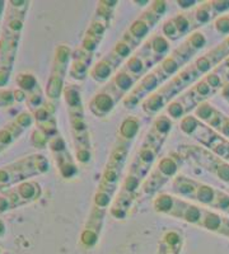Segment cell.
I'll list each match as a JSON object with an SVG mask.
<instances>
[{"mask_svg":"<svg viewBox=\"0 0 229 254\" xmlns=\"http://www.w3.org/2000/svg\"><path fill=\"white\" fill-rule=\"evenodd\" d=\"M88 74V60L85 59H73L70 66V76L76 80H83Z\"/></svg>","mask_w":229,"mask_h":254,"instance_id":"20","label":"cell"},{"mask_svg":"<svg viewBox=\"0 0 229 254\" xmlns=\"http://www.w3.org/2000/svg\"><path fill=\"white\" fill-rule=\"evenodd\" d=\"M9 74H10V70L1 69L0 67V87H4L9 80Z\"/></svg>","mask_w":229,"mask_h":254,"instance_id":"47","label":"cell"},{"mask_svg":"<svg viewBox=\"0 0 229 254\" xmlns=\"http://www.w3.org/2000/svg\"><path fill=\"white\" fill-rule=\"evenodd\" d=\"M194 66L195 69L197 70V72H199L200 75H203V74H206V72H209L210 70H212L213 65L206 56H201V58H199L195 61Z\"/></svg>","mask_w":229,"mask_h":254,"instance_id":"34","label":"cell"},{"mask_svg":"<svg viewBox=\"0 0 229 254\" xmlns=\"http://www.w3.org/2000/svg\"><path fill=\"white\" fill-rule=\"evenodd\" d=\"M113 69H115V67L112 66V64H111L110 61L106 60V59H102L101 61H98V63L90 69L89 72L92 79H94V80L98 81V83H105V81L112 75Z\"/></svg>","mask_w":229,"mask_h":254,"instance_id":"12","label":"cell"},{"mask_svg":"<svg viewBox=\"0 0 229 254\" xmlns=\"http://www.w3.org/2000/svg\"><path fill=\"white\" fill-rule=\"evenodd\" d=\"M200 183L185 176H177L173 179V190L177 194L186 197V198H194L196 197V190Z\"/></svg>","mask_w":229,"mask_h":254,"instance_id":"8","label":"cell"},{"mask_svg":"<svg viewBox=\"0 0 229 254\" xmlns=\"http://www.w3.org/2000/svg\"><path fill=\"white\" fill-rule=\"evenodd\" d=\"M4 231H5V226H4L3 221L0 220V235H3V234H4Z\"/></svg>","mask_w":229,"mask_h":254,"instance_id":"52","label":"cell"},{"mask_svg":"<svg viewBox=\"0 0 229 254\" xmlns=\"http://www.w3.org/2000/svg\"><path fill=\"white\" fill-rule=\"evenodd\" d=\"M178 69H180V64L177 63L176 59H174L173 56H169V58L164 59V60L162 61V64H160L157 69L154 70V72L157 74L158 79H159V81L162 83L163 80H165V79L169 78L171 75L176 74Z\"/></svg>","mask_w":229,"mask_h":254,"instance_id":"13","label":"cell"},{"mask_svg":"<svg viewBox=\"0 0 229 254\" xmlns=\"http://www.w3.org/2000/svg\"><path fill=\"white\" fill-rule=\"evenodd\" d=\"M177 3L180 4V6L182 9H189V8H192V6H195V4H196V1H194V0H180V1H177Z\"/></svg>","mask_w":229,"mask_h":254,"instance_id":"48","label":"cell"},{"mask_svg":"<svg viewBox=\"0 0 229 254\" xmlns=\"http://www.w3.org/2000/svg\"><path fill=\"white\" fill-rule=\"evenodd\" d=\"M160 84L159 79H158L157 74L155 72H151V74H148V75H145L144 78L140 80L139 85L142 87V89L144 90L145 94H149V93H152L153 90H155L158 88V85Z\"/></svg>","mask_w":229,"mask_h":254,"instance_id":"28","label":"cell"},{"mask_svg":"<svg viewBox=\"0 0 229 254\" xmlns=\"http://www.w3.org/2000/svg\"><path fill=\"white\" fill-rule=\"evenodd\" d=\"M204 80L209 84L214 90L218 89V88H223V78L221 75H218L217 72H210V74H208Z\"/></svg>","mask_w":229,"mask_h":254,"instance_id":"38","label":"cell"},{"mask_svg":"<svg viewBox=\"0 0 229 254\" xmlns=\"http://www.w3.org/2000/svg\"><path fill=\"white\" fill-rule=\"evenodd\" d=\"M15 124L22 127V128H26V127L31 126V124H32V116L29 115V113H22V115L17 117Z\"/></svg>","mask_w":229,"mask_h":254,"instance_id":"41","label":"cell"},{"mask_svg":"<svg viewBox=\"0 0 229 254\" xmlns=\"http://www.w3.org/2000/svg\"><path fill=\"white\" fill-rule=\"evenodd\" d=\"M167 5H165V1H153L151 6V12L154 13L157 17L160 18V15L164 14Z\"/></svg>","mask_w":229,"mask_h":254,"instance_id":"42","label":"cell"},{"mask_svg":"<svg viewBox=\"0 0 229 254\" xmlns=\"http://www.w3.org/2000/svg\"><path fill=\"white\" fill-rule=\"evenodd\" d=\"M50 147L55 154H63L67 151V144L61 136H55L50 140Z\"/></svg>","mask_w":229,"mask_h":254,"instance_id":"35","label":"cell"},{"mask_svg":"<svg viewBox=\"0 0 229 254\" xmlns=\"http://www.w3.org/2000/svg\"><path fill=\"white\" fill-rule=\"evenodd\" d=\"M167 112H168V115L171 116L172 119L177 120L183 117V115L186 113V108L181 101H174V102H171V103H168Z\"/></svg>","mask_w":229,"mask_h":254,"instance_id":"33","label":"cell"},{"mask_svg":"<svg viewBox=\"0 0 229 254\" xmlns=\"http://www.w3.org/2000/svg\"><path fill=\"white\" fill-rule=\"evenodd\" d=\"M172 20H173L174 26H176L180 36L189 33V31L192 27V22L190 17H187V14H177L176 17L172 18Z\"/></svg>","mask_w":229,"mask_h":254,"instance_id":"30","label":"cell"},{"mask_svg":"<svg viewBox=\"0 0 229 254\" xmlns=\"http://www.w3.org/2000/svg\"><path fill=\"white\" fill-rule=\"evenodd\" d=\"M215 29L219 33L228 35L229 33V15H222L215 20Z\"/></svg>","mask_w":229,"mask_h":254,"instance_id":"37","label":"cell"},{"mask_svg":"<svg viewBox=\"0 0 229 254\" xmlns=\"http://www.w3.org/2000/svg\"><path fill=\"white\" fill-rule=\"evenodd\" d=\"M134 47L131 46L130 44H128L125 40H120L119 42H117L116 45H115V47H113V50L111 51V54L108 56H106V60L110 61L111 64H112V66L116 69L117 66H119L120 61H122L124 59H126L128 56H130L131 51H133Z\"/></svg>","mask_w":229,"mask_h":254,"instance_id":"9","label":"cell"},{"mask_svg":"<svg viewBox=\"0 0 229 254\" xmlns=\"http://www.w3.org/2000/svg\"><path fill=\"white\" fill-rule=\"evenodd\" d=\"M47 142V136L41 130H36L32 135V144L36 147H44Z\"/></svg>","mask_w":229,"mask_h":254,"instance_id":"39","label":"cell"},{"mask_svg":"<svg viewBox=\"0 0 229 254\" xmlns=\"http://www.w3.org/2000/svg\"><path fill=\"white\" fill-rule=\"evenodd\" d=\"M17 83L22 90H27V92L35 93L38 90L37 80L31 74H20L17 78Z\"/></svg>","mask_w":229,"mask_h":254,"instance_id":"23","label":"cell"},{"mask_svg":"<svg viewBox=\"0 0 229 254\" xmlns=\"http://www.w3.org/2000/svg\"><path fill=\"white\" fill-rule=\"evenodd\" d=\"M116 104V99L113 98L112 95L107 92V90H102V92L97 93L89 102L90 111L93 115L97 117H106L108 113L112 112Z\"/></svg>","mask_w":229,"mask_h":254,"instance_id":"4","label":"cell"},{"mask_svg":"<svg viewBox=\"0 0 229 254\" xmlns=\"http://www.w3.org/2000/svg\"><path fill=\"white\" fill-rule=\"evenodd\" d=\"M223 216H221L219 214L214 212V211L210 210H204L203 219L200 222V228L206 229V230L215 233V234H219L222 229V224H223Z\"/></svg>","mask_w":229,"mask_h":254,"instance_id":"10","label":"cell"},{"mask_svg":"<svg viewBox=\"0 0 229 254\" xmlns=\"http://www.w3.org/2000/svg\"><path fill=\"white\" fill-rule=\"evenodd\" d=\"M124 69L126 70V71H128L130 75H133L134 78L138 80V79L142 76L143 72H144L145 63L139 55L133 56V58L129 59L128 63H126V65H125Z\"/></svg>","mask_w":229,"mask_h":254,"instance_id":"19","label":"cell"},{"mask_svg":"<svg viewBox=\"0 0 229 254\" xmlns=\"http://www.w3.org/2000/svg\"><path fill=\"white\" fill-rule=\"evenodd\" d=\"M174 198L176 197L171 196V194L162 193L157 197V198L153 201V207L157 212H160V214L169 215V212L172 211L174 206Z\"/></svg>","mask_w":229,"mask_h":254,"instance_id":"16","label":"cell"},{"mask_svg":"<svg viewBox=\"0 0 229 254\" xmlns=\"http://www.w3.org/2000/svg\"><path fill=\"white\" fill-rule=\"evenodd\" d=\"M147 49L153 54L155 58L160 59L162 60L163 55H164L165 52L168 51V42L165 40L163 36H154L151 41H149V44L147 45Z\"/></svg>","mask_w":229,"mask_h":254,"instance_id":"15","label":"cell"},{"mask_svg":"<svg viewBox=\"0 0 229 254\" xmlns=\"http://www.w3.org/2000/svg\"><path fill=\"white\" fill-rule=\"evenodd\" d=\"M64 97L69 108H76L81 106L80 92H79L78 88L74 87V85H69L68 88H65Z\"/></svg>","mask_w":229,"mask_h":254,"instance_id":"24","label":"cell"},{"mask_svg":"<svg viewBox=\"0 0 229 254\" xmlns=\"http://www.w3.org/2000/svg\"><path fill=\"white\" fill-rule=\"evenodd\" d=\"M183 239L177 231H167L159 243L157 254H180Z\"/></svg>","mask_w":229,"mask_h":254,"instance_id":"6","label":"cell"},{"mask_svg":"<svg viewBox=\"0 0 229 254\" xmlns=\"http://www.w3.org/2000/svg\"><path fill=\"white\" fill-rule=\"evenodd\" d=\"M215 15L217 14L213 9L212 1H206V3L201 4L200 6H197L196 12H195V20H196L197 24H204L208 23Z\"/></svg>","mask_w":229,"mask_h":254,"instance_id":"17","label":"cell"},{"mask_svg":"<svg viewBox=\"0 0 229 254\" xmlns=\"http://www.w3.org/2000/svg\"><path fill=\"white\" fill-rule=\"evenodd\" d=\"M167 104L165 98L160 94L159 92L152 93L151 95H148L147 98L143 102V110L148 115H155L160 108H163Z\"/></svg>","mask_w":229,"mask_h":254,"instance_id":"14","label":"cell"},{"mask_svg":"<svg viewBox=\"0 0 229 254\" xmlns=\"http://www.w3.org/2000/svg\"><path fill=\"white\" fill-rule=\"evenodd\" d=\"M63 87H64V76L53 74L51 78L49 79V83H47V95H49V98L58 99L60 97L61 92H63Z\"/></svg>","mask_w":229,"mask_h":254,"instance_id":"21","label":"cell"},{"mask_svg":"<svg viewBox=\"0 0 229 254\" xmlns=\"http://www.w3.org/2000/svg\"><path fill=\"white\" fill-rule=\"evenodd\" d=\"M13 94H14V99L15 101H24L26 99V95H24V93L22 92V90H15V92H13Z\"/></svg>","mask_w":229,"mask_h":254,"instance_id":"50","label":"cell"},{"mask_svg":"<svg viewBox=\"0 0 229 254\" xmlns=\"http://www.w3.org/2000/svg\"><path fill=\"white\" fill-rule=\"evenodd\" d=\"M222 95L226 101L229 102V83H227L226 85H223V89H222Z\"/></svg>","mask_w":229,"mask_h":254,"instance_id":"51","label":"cell"},{"mask_svg":"<svg viewBox=\"0 0 229 254\" xmlns=\"http://www.w3.org/2000/svg\"><path fill=\"white\" fill-rule=\"evenodd\" d=\"M76 159L80 163H88L90 160V150H78L76 151Z\"/></svg>","mask_w":229,"mask_h":254,"instance_id":"45","label":"cell"},{"mask_svg":"<svg viewBox=\"0 0 229 254\" xmlns=\"http://www.w3.org/2000/svg\"><path fill=\"white\" fill-rule=\"evenodd\" d=\"M186 44L189 45L195 52H197L200 49H203L206 44L205 36L201 33V32H194L192 35L189 36V38L185 41Z\"/></svg>","mask_w":229,"mask_h":254,"instance_id":"32","label":"cell"},{"mask_svg":"<svg viewBox=\"0 0 229 254\" xmlns=\"http://www.w3.org/2000/svg\"><path fill=\"white\" fill-rule=\"evenodd\" d=\"M218 130L221 131V132L226 136L227 139H229V119L228 117H226V119H224V121L222 122L221 126L218 127Z\"/></svg>","mask_w":229,"mask_h":254,"instance_id":"46","label":"cell"},{"mask_svg":"<svg viewBox=\"0 0 229 254\" xmlns=\"http://www.w3.org/2000/svg\"><path fill=\"white\" fill-rule=\"evenodd\" d=\"M135 81H137V79L130 75L126 70L122 69L111 80L110 85H108L110 90H106L112 95L113 98L116 99V102H119L126 93L134 89Z\"/></svg>","mask_w":229,"mask_h":254,"instance_id":"3","label":"cell"},{"mask_svg":"<svg viewBox=\"0 0 229 254\" xmlns=\"http://www.w3.org/2000/svg\"><path fill=\"white\" fill-rule=\"evenodd\" d=\"M98 231L93 230V229L89 228H85L80 235L81 246L84 247V248H92V247L97 243V240H98Z\"/></svg>","mask_w":229,"mask_h":254,"instance_id":"31","label":"cell"},{"mask_svg":"<svg viewBox=\"0 0 229 254\" xmlns=\"http://www.w3.org/2000/svg\"><path fill=\"white\" fill-rule=\"evenodd\" d=\"M4 1H0V15L3 14V10H4Z\"/></svg>","mask_w":229,"mask_h":254,"instance_id":"53","label":"cell"},{"mask_svg":"<svg viewBox=\"0 0 229 254\" xmlns=\"http://www.w3.org/2000/svg\"><path fill=\"white\" fill-rule=\"evenodd\" d=\"M140 18H142V19L144 20L145 23L148 24V26L151 27V28H153V27L158 23V20H159V17H157V15L154 14V13H152L151 10H148V12H145L144 14H143Z\"/></svg>","mask_w":229,"mask_h":254,"instance_id":"43","label":"cell"},{"mask_svg":"<svg viewBox=\"0 0 229 254\" xmlns=\"http://www.w3.org/2000/svg\"><path fill=\"white\" fill-rule=\"evenodd\" d=\"M41 103H42V95H41V92L38 93H32L31 97H28V106L32 110H37V108L41 107Z\"/></svg>","mask_w":229,"mask_h":254,"instance_id":"40","label":"cell"},{"mask_svg":"<svg viewBox=\"0 0 229 254\" xmlns=\"http://www.w3.org/2000/svg\"><path fill=\"white\" fill-rule=\"evenodd\" d=\"M204 210L205 208H201L199 206H195L192 203L187 202L182 198H174V206L172 208V211L169 212V216L177 217V219H181L183 221L192 224V225L199 226L203 219Z\"/></svg>","mask_w":229,"mask_h":254,"instance_id":"2","label":"cell"},{"mask_svg":"<svg viewBox=\"0 0 229 254\" xmlns=\"http://www.w3.org/2000/svg\"><path fill=\"white\" fill-rule=\"evenodd\" d=\"M140 121L135 117H128L120 126V139L126 142H130L135 139L139 132Z\"/></svg>","mask_w":229,"mask_h":254,"instance_id":"11","label":"cell"},{"mask_svg":"<svg viewBox=\"0 0 229 254\" xmlns=\"http://www.w3.org/2000/svg\"><path fill=\"white\" fill-rule=\"evenodd\" d=\"M162 31H163V35H164L165 37L172 38V40H176V38L180 37V33H178V31H177L176 26H174L173 20L172 19H168L164 24H163Z\"/></svg>","mask_w":229,"mask_h":254,"instance_id":"36","label":"cell"},{"mask_svg":"<svg viewBox=\"0 0 229 254\" xmlns=\"http://www.w3.org/2000/svg\"><path fill=\"white\" fill-rule=\"evenodd\" d=\"M201 125V122L195 117V116H186L183 117L182 121H181V130L189 136H194L195 132L197 131L199 126Z\"/></svg>","mask_w":229,"mask_h":254,"instance_id":"27","label":"cell"},{"mask_svg":"<svg viewBox=\"0 0 229 254\" xmlns=\"http://www.w3.org/2000/svg\"><path fill=\"white\" fill-rule=\"evenodd\" d=\"M224 44H226V46L228 47V50H229V36L226 38V40H224Z\"/></svg>","mask_w":229,"mask_h":254,"instance_id":"54","label":"cell"},{"mask_svg":"<svg viewBox=\"0 0 229 254\" xmlns=\"http://www.w3.org/2000/svg\"><path fill=\"white\" fill-rule=\"evenodd\" d=\"M191 90L194 92L195 97H196V99L199 101V103H203V99L209 98L210 95L214 93V89H213L205 80L199 81Z\"/></svg>","mask_w":229,"mask_h":254,"instance_id":"26","label":"cell"},{"mask_svg":"<svg viewBox=\"0 0 229 254\" xmlns=\"http://www.w3.org/2000/svg\"><path fill=\"white\" fill-rule=\"evenodd\" d=\"M213 9H214L215 14H222L223 12L229 9V1H212Z\"/></svg>","mask_w":229,"mask_h":254,"instance_id":"44","label":"cell"},{"mask_svg":"<svg viewBox=\"0 0 229 254\" xmlns=\"http://www.w3.org/2000/svg\"><path fill=\"white\" fill-rule=\"evenodd\" d=\"M158 171L162 173V176L164 178L169 179L171 177H173L177 172V164L174 163L173 159L171 158H164L163 160H160L159 164L157 167Z\"/></svg>","mask_w":229,"mask_h":254,"instance_id":"29","label":"cell"},{"mask_svg":"<svg viewBox=\"0 0 229 254\" xmlns=\"http://www.w3.org/2000/svg\"><path fill=\"white\" fill-rule=\"evenodd\" d=\"M195 117L197 120H201V121L206 122L209 126L215 127V128L221 126V124L226 119V116L223 113L215 110L213 106H210L206 102H203V103H200L195 108Z\"/></svg>","mask_w":229,"mask_h":254,"instance_id":"5","label":"cell"},{"mask_svg":"<svg viewBox=\"0 0 229 254\" xmlns=\"http://www.w3.org/2000/svg\"><path fill=\"white\" fill-rule=\"evenodd\" d=\"M149 31H151V27L145 23L142 18H139V19H137L133 24H131L130 28H129L128 31H126V33L124 35V38H122V40L126 41L128 44H130L131 46L135 49V47L142 42L143 38L147 37Z\"/></svg>","mask_w":229,"mask_h":254,"instance_id":"7","label":"cell"},{"mask_svg":"<svg viewBox=\"0 0 229 254\" xmlns=\"http://www.w3.org/2000/svg\"><path fill=\"white\" fill-rule=\"evenodd\" d=\"M137 4H148V1H135Z\"/></svg>","mask_w":229,"mask_h":254,"instance_id":"55","label":"cell"},{"mask_svg":"<svg viewBox=\"0 0 229 254\" xmlns=\"http://www.w3.org/2000/svg\"><path fill=\"white\" fill-rule=\"evenodd\" d=\"M186 154L191 156L197 164H200L205 169L212 172L214 176L222 179L223 182L229 185V163L224 162L223 159L217 156L215 154L205 150L199 146H183Z\"/></svg>","mask_w":229,"mask_h":254,"instance_id":"1","label":"cell"},{"mask_svg":"<svg viewBox=\"0 0 229 254\" xmlns=\"http://www.w3.org/2000/svg\"><path fill=\"white\" fill-rule=\"evenodd\" d=\"M17 192L19 197L22 198L23 202H29L35 199L38 196L40 190H38V186L36 183H23L17 188Z\"/></svg>","mask_w":229,"mask_h":254,"instance_id":"22","label":"cell"},{"mask_svg":"<svg viewBox=\"0 0 229 254\" xmlns=\"http://www.w3.org/2000/svg\"><path fill=\"white\" fill-rule=\"evenodd\" d=\"M221 69L224 70V74H226L227 78H229V58H227L224 60V63L221 65Z\"/></svg>","mask_w":229,"mask_h":254,"instance_id":"49","label":"cell"},{"mask_svg":"<svg viewBox=\"0 0 229 254\" xmlns=\"http://www.w3.org/2000/svg\"><path fill=\"white\" fill-rule=\"evenodd\" d=\"M212 208H217V210H221L226 214L229 215V194L227 192H223L221 190H215V198L213 201Z\"/></svg>","mask_w":229,"mask_h":254,"instance_id":"25","label":"cell"},{"mask_svg":"<svg viewBox=\"0 0 229 254\" xmlns=\"http://www.w3.org/2000/svg\"><path fill=\"white\" fill-rule=\"evenodd\" d=\"M215 190H217L215 188L200 183V185H199V188H197L196 190V197H195V199H197V201L200 203H203V205L209 206L210 207L215 198Z\"/></svg>","mask_w":229,"mask_h":254,"instance_id":"18","label":"cell"}]
</instances>
